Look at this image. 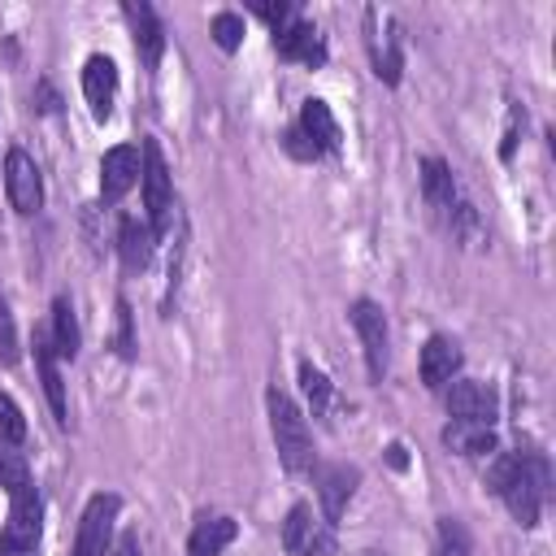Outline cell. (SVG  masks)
Segmentation results:
<instances>
[{
    "label": "cell",
    "instance_id": "23",
    "mask_svg": "<svg viewBox=\"0 0 556 556\" xmlns=\"http://www.w3.org/2000/svg\"><path fill=\"white\" fill-rule=\"evenodd\" d=\"M0 486L13 495V491H22V486H30V469H26V456L22 452H13L9 443H0Z\"/></svg>",
    "mask_w": 556,
    "mask_h": 556
},
{
    "label": "cell",
    "instance_id": "13",
    "mask_svg": "<svg viewBox=\"0 0 556 556\" xmlns=\"http://www.w3.org/2000/svg\"><path fill=\"white\" fill-rule=\"evenodd\" d=\"M83 96H87L91 113L104 122L109 109H113V96H117V65L109 56H87V65H83Z\"/></svg>",
    "mask_w": 556,
    "mask_h": 556
},
{
    "label": "cell",
    "instance_id": "1",
    "mask_svg": "<svg viewBox=\"0 0 556 556\" xmlns=\"http://www.w3.org/2000/svg\"><path fill=\"white\" fill-rule=\"evenodd\" d=\"M552 495V478H547V460L534 456V452H517V465L500 491V500L508 504V513L517 517V526H539V513H543V500Z\"/></svg>",
    "mask_w": 556,
    "mask_h": 556
},
{
    "label": "cell",
    "instance_id": "2",
    "mask_svg": "<svg viewBox=\"0 0 556 556\" xmlns=\"http://www.w3.org/2000/svg\"><path fill=\"white\" fill-rule=\"evenodd\" d=\"M265 404H269V430H274V447H278L282 469H291V473L313 469V434H308L304 413L282 391H269Z\"/></svg>",
    "mask_w": 556,
    "mask_h": 556
},
{
    "label": "cell",
    "instance_id": "27",
    "mask_svg": "<svg viewBox=\"0 0 556 556\" xmlns=\"http://www.w3.org/2000/svg\"><path fill=\"white\" fill-rule=\"evenodd\" d=\"M434 556H469V539H465L460 521L443 517V526H439V552Z\"/></svg>",
    "mask_w": 556,
    "mask_h": 556
},
{
    "label": "cell",
    "instance_id": "33",
    "mask_svg": "<svg viewBox=\"0 0 556 556\" xmlns=\"http://www.w3.org/2000/svg\"><path fill=\"white\" fill-rule=\"evenodd\" d=\"M0 556H35V547H13V543L0 539Z\"/></svg>",
    "mask_w": 556,
    "mask_h": 556
},
{
    "label": "cell",
    "instance_id": "28",
    "mask_svg": "<svg viewBox=\"0 0 556 556\" xmlns=\"http://www.w3.org/2000/svg\"><path fill=\"white\" fill-rule=\"evenodd\" d=\"M0 361L13 365L17 361V330H13V317H9V304L0 300Z\"/></svg>",
    "mask_w": 556,
    "mask_h": 556
},
{
    "label": "cell",
    "instance_id": "3",
    "mask_svg": "<svg viewBox=\"0 0 556 556\" xmlns=\"http://www.w3.org/2000/svg\"><path fill=\"white\" fill-rule=\"evenodd\" d=\"M282 547L291 556H330L334 552V526L313 513V504H295L282 521Z\"/></svg>",
    "mask_w": 556,
    "mask_h": 556
},
{
    "label": "cell",
    "instance_id": "34",
    "mask_svg": "<svg viewBox=\"0 0 556 556\" xmlns=\"http://www.w3.org/2000/svg\"><path fill=\"white\" fill-rule=\"evenodd\" d=\"M387 452H391V465H395V469H400V465H404V447H400V443H391V447H387Z\"/></svg>",
    "mask_w": 556,
    "mask_h": 556
},
{
    "label": "cell",
    "instance_id": "29",
    "mask_svg": "<svg viewBox=\"0 0 556 556\" xmlns=\"http://www.w3.org/2000/svg\"><path fill=\"white\" fill-rule=\"evenodd\" d=\"M117 352L135 356V326H130V304L117 300Z\"/></svg>",
    "mask_w": 556,
    "mask_h": 556
},
{
    "label": "cell",
    "instance_id": "7",
    "mask_svg": "<svg viewBox=\"0 0 556 556\" xmlns=\"http://www.w3.org/2000/svg\"><path fill=\"white\" fill-rule=\"evenodd\" d=\"M447 413L456 421H473V426H491L495 413H500V400L486 382H473V378H452L447 382V395H443Z\"/></svg>",
    "mask_w": 556,
    "mask_h": 556
},
{
    "label": "cell",
    "instance_id": "18",
    "mask_svg": "<svg viewBox=\"0 0 556 556\" xmlns=\"http://www.w3.org/2000/svg\"><path fill=\"white\" fill-rule=\"evenodd\" d=\"M421 191H426V200H430V208L434 213H443V222H447V213L456 208V178H452V169L439 161V156H426L421 161Z\"/></svg>",
    "mask_w": 556,
    "mask_h": 556
},
{
    "label": "cell",
    "instance_id": "20",
    "mask_svg": "<svg viewBox=\"0 0 556 556\" xmlns=\"http://www.w3.org/2000/svg\"><path fill=\"white\" fill-rule=\"evenodd\" d=\"M152 243H156V230L135 222V217H122L117 226V252H122V265L126 269H143L152 261Z\"/></svg>",
    "mask_w": 556,
    "mask_h": 556
},
{
    "label": "cell",
    "instance_id": "24",
    "mask_svg": "<svg viewBox=\"0 0 556 556\" xmlns=\"http://www.w3.org/2000/svg\"><path fill=\"white\" fill-rule=\"evenodd\" d=\"M300 382H304V391H308V404H313V413L321 417L326 408H330V378L313 365V361H304L300 365Z\"/></svg>",
    "mask_w": 556,
    "mask_h": 556
},
{
    "label": "cell",
    "instance_id": "30",
    "mask_svg": "<svg viewBox=\"0 0 556 556\" xmlns=\"http://www.w3.org/2000/svg\"><path fill=\"white\" fill-rule=\"evenodd\" d=\"M252 9L274 26V35H278V30H287V26L295 22V9H291V4H265V0H261V4H252Z\"/></svg>",
    "mask_w": 556,
    "mask_h": 556
},
{
    "label": "cell",
    "instance_id": "14",
    "mask_svg": "<svg viewBox=\"0 0 556 556\" xmlns=\"http://www.w3.org/2000/svg\"><path fill=\"white\" fill-rule=\"evenodd\" d=\"M35 369H39V382H43V395H48V408H52V417L65 426V421H70L65 382H61V369H56V352H52V339H48L43 330H35Z\"/></svg>",
    "mask_w": 556,
    "mask_h": 556
},
{
    "label": "cell",
    "instance_id": "21",
    "mask_svg": "<svg viewBox=\"0 0 556 556\" xmlns=\"http://www.w3.org/2000/svg\"><path fill=\"white\" fill-rule=\"evenodd\" d=\"M235 539V521L230 517H200L191 539H187V556H222V547Z\"/></svg>",
    "mask_w": 556,
    "mask_h": 556
},
{
    "label": "cell",
    "instance_id": "10",
    "mask_svg": "<svg viewBox=\"0 0 556 556\" xmlns=\"http://www.w3.org/2000/svg\"><path fill=\"white\" fill-rule=\"evenodd\" d=\"M135 182H139V148H130V143L109 148L104 161H100V195L104 200H122Z\"/></svg>",
    "mask_w": 556,
    "mask_h": 556
},
{
    "label": "cell",
    "instance_id": "26",
    "mask_svg": "<svg viewBox=\"0 0 556 556\" xmlns=\"http://www.w3.org/2000/svg\"><path fill=\"white\" fill-rule=\"evenodd\" d=\"M213 43H217L222 52H235V48L243 43V17H239V13H217V17H213Z\"/></svg>",
    "mask_w": 556,
    "mask_h": 556
},
{
    "label": "cell",
    "instance_id": "25",
    "mask_svg": "<svg viewBox=\"0 0 556 556\" xmlns=\"http://www.w3.org/2000/svg\"><path fill=\"white\" fill-rule=\"evenodd\" d=\"M26 439V417H22V408L13 404V395H4L0 391V443H22Z\"/></svg>",
    "mask_w": 556,
    "mask_h": 556
},
{
    "label": "cell",
    "instance_id": "15",
    "mask_svg": "<svg viewBox=\"0 0 556 556\" xmlns=\"http://www.w3.org/2000/svg\"><path fill=\"white\" fill-rule=\"evenodd\" d=\"M126 17H130V30H135V52H139V61H143L148 70H156V61H161V52H165V30H161L152 4L130 0V4H126Z\"/></svg>",
    "mask_w": 556,
    "mask_h": 556
},
{
    "label": "cell",
    "instance_id": "11",
    "mask_svg": "<svg viewBox=\"0 0 556 556\" xmlns=\"http://www.w3.org/2000/svg\"><path fill=\"white\" fill-rule=\"evenodd\" d=\"M274 48L282 61H300V65H321L326 61V43H321V30L313 22H291L287 30L274 35Z\"/></svg>",
    "mask_w": 556,
    "mask_h": 556
},
{
    "label": "cell",
    "instance_id": "12",
    "mask_svg": "<svg viewBox=\"0 0 556 556\" xmlns=\"http://www.w3.org/2000/svg\"><path fill=\"white\" fill-rule=\"evenodd\" d=\"M456 374H460V343L447 339V334H430L426 348H421V382L439 391V387H447Z\"/></svg>",
    "mask_w": 556,
    "mask_h": 556
},
{
    "label": "cell",
    "instance_id": "19",
    "mask_svg": "<svg viewBox=\"0 0 556 556\" xmlns=\"http://www.w3.org/2000/svg\"><path fill=\"white\" fill-rule=\"evenodd\" d=\"M443 447L456 456H495V434H491V426L452 417V426H443Z\"/></svg>",
    "mask_w": 556,
    "mask_h": 556
},
{
    "label": "cell",
    "instance_id": "8",
    "mask_svg": "<svg viewBox=\"0 0 556 556\" xmlns=\"http://www.w3.org/2000/svg\"><path fill=\"white\" fill-rule=\"evenodd\" d=\"M4 191H9V204L17 213H35L43 204V178H39V165L22 152V148H9L4 156Z\"/></svg>",
    "mask_w": 556,
    "mask_h": 556
},
{
    "label": "cell",
    "instance_id": "5",
    "mask_svg": "<svg viewBox=\"0 0 556 556\" xmlns=\"http://www.w3.org/2000/svg\"><path fill=\"white\" fill-rule=\"evenodd\" d=\"M117 495H91L78 521V539H74V556H104L109 539H113V521H117Z\"/></svg>",
    "mask_w": 556,
    "mask_h": 556
},
{
    "label": "cell",
    "instance_id": "4",
    "mask_svg": "<svg viewBox=\"0 0 556 556\" xmlns=\"http://www.w3.org/2000/svg\"><path fill=\"white\" fill-rule=\"evenodd\" d=\"M139 178H143V208L152 217V230H165L169 208H174V191H169V165H165L156 139H143V148H139Z\"/></svg>",
    "mask_w": 556,
    "mask_h": 556
},
{
    "label": "cell",
    "instance_id": "31",
    "mask_svg": "<svg viewBox=\"0 0 556 556\" xmlns=\"http://www.w3.org/2000/svg\"><path fill=\"white\" fill-rule=\"evenodd\" d=\"M282 148H287L291 156H300V161H317V156H321V152H317V148L304 139V130H300V126H291V130L282 135Z\"/></svg>",
    "mask_w": 556,
    "mask_h": 556
},
{
    "label": "cell",
    "instance_id": "17",
    "mask_svg": "<svg viewBox=\"0 0 556 556\" xmlns=\"http://www.w3.org/2000/svg\"><path fill=\"white\" fill-rule=\"evenodd\" d=\"M300 130H304V139H308L317 152H339V122H334V113H330L326 100H304V109H300Z\"/></svg>",
    "mask_w": 556,
    "mask_h": 556
},
{
    "label": "cell",
    "instance_id": "22",
    "mask_svg": "<svg viewBox=\"0 0 556 556\" xmlns=\"http://www.w3.org/2000/svg\"><path fill=\"white\" fill-rule=\"evenodd\" d=\"M52 352L56 356H78V321H74V304L65 295H56L52 304Z\"/></svg>",
    "mask_w": 556,
    "mask_h": 556
},
{
    "label": "cell",
    "instance_id": "32",
    "mask_svg": "<svg viewBox=\"0 0 556 556\" xmlns=\"http://www.w3.org/2000/svg\"><path fill=\"white\" fill-rule=\"evenodd\" d=\"M117 556H143V552H139V539H135V534H122V539H117Z\"/></svg>",
    "mask_w": 556,
    "mask_h": 556
},
{
    "label": "cell",
    "instance_id": "9",
    "mask_svg": "<svg viewBox=\"0 0 556 556\" xmlns=\"http://www.w3.org/2000/svg\"><path fill=\"white\" fill-rule=\"evenodd\" d=\"M9 521L0 530L4 543L13 547H39V517H43V504H39V491L35 486H22L9 495Z\"/></svg>",
    "mask_w": 556,
    "mask_h": 556
},
{
    "label": "cell",
    "instance_id": "6",
    "mask_svg": "<svg viewBox=\"0 0 556 556\" xmlns=\"http://www.w3.org/2000/svg\"><path fill=\"white\" fill-rule=\"evenodd\" d=\"M348 317H352V326H356V334H361L369 378L382 382V374H387V317H382V308H378L374 300H356V304L348 308Z\"/></svg>",
    "mask_w": 556,
    "mask_h": 556
},
{
    "label": "cell",
    "instance_id": "16",
    "mask_svg": "<svg viewBox=\"0 0 556 556\" xmlns=\"http://www.w3.org/2000/svg\"><path fill=\"white\" fill-rule=\"evenodd\" d=\"M352 491H356V469H348V465H330V469H317L321 517H326L330 526L339 521V513H343V504L352 500Z\"/></svg>",
    "mask_w": 556,
    "mask_h": 556
}]
</instances>
